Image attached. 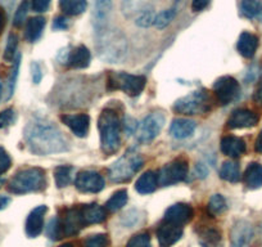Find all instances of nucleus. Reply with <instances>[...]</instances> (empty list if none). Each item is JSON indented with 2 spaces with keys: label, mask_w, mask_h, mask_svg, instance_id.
<instances>
[{
  "label": "nucleus",
  "mask_w": 262,
  "mask_h": 247,
  "mask_svg": "<svg viewBox=\"0 0 262 247\" xmlns=\"http://www.w3.org/2000/svg\"><path fill=\"white\" fill-rule=\"evenodd\" d=\"M241 9L247 18L262 22V0H242Z\"/></svg>",
  "instance_id": "30"
},
{
  "label": "nucleus",
  "mask_w": 262,
  "mask_h": 247,
  "mask_svg": "<svg viewBox=\"0 0 262 247\" xmlns=\"http://www.w3.org/2000/svg\"><path fill=\"white\" fill-rule=\"evenodd\" d=\"M90 59H92V55H90L89 49L84 45H80L69 53L66 62L72 69H86L90 65Z\"/></svg>",
  "instance_id": "23"
},
{
  "label": "nucleus",
  "mask_w": 262,
  "mask_h": 247,
  "mask_svg": "<svg viewBox=\"0 0 262 247\" xmlns=\"http://www.w3.org/2000/svg\"><path fill=\"white\" fill-rule=\"evenodd\" d=\"M102 151L105 155H113L121 145V121L113 110H103L98 120Z\"/></svg>",
  "instance_id": "2"
},
{
  "label": "nucleus",
  "mask_w": 262,
  "mask_h": 247,
  "mask_svg": "<svg viewBox=\"0 0 262 247\" xmlns=\"http://www.w3.org/2000/svg\"><path fill=\"white\" fill-rule=\"evenodd\" d=\"M31 71H32V80H34L35 84H39V83L41 81V77H42L41 69H40L39 64L34 62V64L31 65Z\"/></svg>",
  "instance_id": "47"
},
{
  "label": "nucleus",
  "mask_w": 262,
  "mask_h": 247,
  "mask_svg": "<svg viewBox=\"0 0 262 247\" xmlns=\"http://www.w3.org/2000/svg\"><path fill=\"white\" fill-rule=\"evenodd\" d=\"M125 123H126V128H127L128 133H130V129H131V132H134L135 127H137V125H135L134 118H126Z\"/></svg>",
  "instance_id": "53"
},
{
  "label": "nucleus",
  "mask_w": 262,
  "mask_h": 247,
  "mask_svg": "<svg viewBox=\"0 0 262 247\" xmlns=\"http://www.w3.org/2000/svg\"><path fill=\"white\" fill-rule=\"evenodd\" d=\"M60 120L64 123L66 127H69L72 130L76 137L85 138L89 133L90 128V117L85 113H80V115H62Z\"/></svg>",
  "instance_id": "15"
},
{
  "label": "nucleus",
  "mask_w": 262,
  "mask_h": 247,
  "mask_svg": "<svg viewBox=\"0 0 262 247\" xmlns=\"http://www.w3.org/2000/svg\"><path fill=\"white\" fill-rule=\"evenodd\" d=\"M258 115L251 110L241 108L235 110L228 118L229 129H247V128H253L258 123Z\"/></svg>",
  "instance_id": "14"
},
{
  "label": "nucleus",
  "mask_w": 262,
  "mask_h": 247,
  "mask_svg": "<svg viewBox=\"0 0 262 247\" xmlns=\"http://www.w3.org/2000/svg\"><path fill=\"white\" fill-rule=\"evenodd\" d=\"M241 168L235 161H225L221 166L220 178L230 183H238L241 180Z\"/></svg>",
  "instance_id": "31"
},
{
  "label": "nucleus",
  "mask_w": 262,
  "mask_h": 247,
  "mask_svg": "<svg viewBox=\"0 0 262 247\" xmlns=\"http://www.w3.org/2000/svg\"><path fill=\"white\" fill-rule=\"evenodd\" d=\"M45 27V19L42 17H32L27 21L25 37L27 42L35 43L40 39Z\"/></svg>",
  "instance_id": "28"
},
{
  "label": "nucleus",
  "mask_w": 262,
  "mask_h": 247,
  "mask_svg": "<svg viewBox=\"0 0 262 247\" xmlns=\"http://www.w3.org/2000/svg\"><path fill=\"white\" fill-rule=\"evenodd\" d=\"M211 3V0H193L191 2V9L194 12H201L203 9H206L208 7V4Z\"/></svg>",
  "instance_id": "46"
},
{
  "label": "nucleus",
  "mask_w": 262,
  "mask_h": 247,
  "mask_svg": "<svg viewBox=\"0 0 262 247\" xmlns=\"http://www.w3.org/2000/svg\"><path fill=\"white\" fill-rule=\"evenodd\" d=\"M173 111L181 115H202L211 110L210 95L206 90H196L180 98L173 105Z\"/></svg>",
  "instance_id": "7"
},
{
  "label": "nucleus",
  "mask_w": 262,
  "mask_h": 247,
  "mask_svg": "<svg viewBox=\"0 0 262 247\" xmlns=\"http://www.w3.org/2000/svg\"><path fill=\"white\" fill-rule=\"evenodd\" d=\"M158 187V173L153 170H148L139 176V179L135 183V190L140 195H149L155 192Z\"/></svg>",
  "instance_id": "24"
},
{
  "label": "nucleus",
  "mask_w": 262,
  "mask_h": 247,
  "mask_svg": "<svg viewBox=\"0 0 262 247\" xmlns=\"http://www.w3.org/2000/svg\"><path fill=\"white\" fill-rule=\"evenodd\" d=\"M226 209V201L221 195H213L207 205V213L211 216H216Z\"/></svg>",
  "instance_id": "34"
},
{
  "label": "nucleus",
  "mask_w": 262,
  "mask_h": 247,
  "mask_svg": "<svg viewBox=\"0 0 262 247\" xmlns=\"http://www.w3.org/2000/svg\"><path fill=\"white\" fill-rule=\"evenodd\" d=\"M27 148L34 155L47 156L69 151V143L54 123L41 118L30 121L25 128Z\"/></svg>",
  "instance_id": "1"
},
{
  "label": "nucleus",
  "mask_w": 262,
  "mask_h": 247,
  "mask_svg": "<svg viewBox=\"0 0 262 247\" xmlns=\"http://www.w3.org/2000/svg\"><path fill=\"white\" fill-rule=\"evenodd\" d=\"M27 12H29V3H27V2H24V3L18 7L16 14H14V19H13L14 26L21 27L22 25H24V22L26 21Z\"/></svg>",
  "instance_id": "41"
},
{
  "label": "nucleus",
  "mask_w": 262,
  "mask_h": 247,
  "mask_svg": "<svg viewBox=\"0 0 262 247\" xmlns=\"http://www.w3.org/2000/svg\"><path fill=\"white\" fill-rule=\"evenodd\" d=\"M104 179L98 171L84 170L80 171L75 180L77 191L82 193H98L104 188Z\"/></svg>",
  "instance_id": "11"
},
{
  "label": "nucleus",
  "mask_w": 262,
  "mask_h": 247,
  "mask_svg": "<svg viewBox=\"0 0 262 247\" xmlns=\"http://www.w3.org/2000/svg\"><path fill=\"white\" fill-rule=\"evenodd\" d=\"M244 183L249 190H258L262 187V165L251 162L244 171Z\"/></svg>",
  "instance_id": "25"
},
{
  "label": "nucleus",
  "mask_w": 262,
  "mask_h": 247,
  "mask_svg": "<svg viewBox=\"0 0 262 247\" xmlns=\"http://www.w3.org/2000/svg\"><path fill=\"white\" fill-rule=\"evenodd\" d=\"M17 47H18V37L14 34H11L8 36V42H7L6 52H4V59L13 60V58L17 55Z\"/></svg>",
  "instance_id": "39"
},
{
  "label": "nucleus",
  "mask_w": 262,
  "mask_h": 247,
  "mask_svg": "<svg viewBox=\"0 0 262 247\" xmlns=\"http://www.w3.org/2000/svg\"><path fill=\"white\" fill-rule=\"evenodd\" d=\"M213 93L220 105L228 106L238 99L241 95V85L234 77L223 76L213 84Z\"/></svg>",
  "instance_id": "8"
},
{
  "label": "nucleus",
  "mask_w": 262,
  "mask_h": 247,
  "mask_svg": "<svg viewBox=\"0 0 262 247\" xmlns=\"http://www.w3.org/2000/svg\"><path fill=\"white\" fill-rule=\"evenodd\" d=\"M110 239L105 234H94L89 236L84 241V247H108Z\"/></svg>",
  "instance_id": "38"
},
{
  "label": "nucleus",
  "mask_w": 262,
  "mask_h": 247,
  "mask_svg": "<svg viewBox=\"0 0 262 247\" xmlns=\"http://www.w3.org/2000/svg\"><path fill=\"white\" fill-rule=\"evenodd\" d=\"M6 21H7V16H6V12L3 9L0 8V34L3 32L4 27H6Z\"/></svg>",
  "instance_id": "51"
},
{
  "label": "nucleus",
  "mask_w": 262,
  "mask_h": 247,
  "mask_svg": "<svg viewBox=\"0 0 262 247\" xmlns=\"http://www.w3.org/2000/svg\"><path fill=\"white\" fill-rule=\"evenodd\" d=\"M246 142L242 138L234 135H226L221 139V151L224 155L231 158H238L246 153Z\"/></svg>",
  "instance_id": "19"
},
{
  "label": "nucleus",
  "mask_w": 262,
  "mask_h": 247,
  "mask_svg": "<svg viewBox=\"0 0 262 247\" xmlns=\"http://www.w3.org/2000/svg\"><path fill=\"white\" fill-rule=\"evenodd\" d=\"M17 118V113L13 108H7V110L0 112V129L11 127L12 123H14Z\"/></svg>",
  "instance_id": "40"
},
{
  "label": "nucleus",
  "mask_w": 262,
  "mask_h": 247,
  "mask_svg": "<svg viewBox=\"0 0 262 247\" xmlns=\"http://www.w3.org/2000/svg\"><path fill=\"white\" fill-rule=\"evenodd\" d=\"M144 165V158L135 150H128L111 165L110 179L115 183L130 180Z\"/></svg>",
  "instance_id": "5"
},
{
  "label": "nucleus",
  "mask_w": 262,
  "mask_h": 247,
  "mask_svg": "<svg viewBox=\"0 0 262 247\" xmlns=\"http://www.w3.org/2000/svg\"><path fill=\"white\" fill-rule=\"evenodd\" d=\"M80 211H81V216L85 225L103 223L107 219V210L103 206L98 205V203H90V205L81 206Z\"/></svg>",
  "instance_id": "20"
},
{
  "label": "nucleus",
  "mask_w": 262,
  "mask_h": 247,
  "mask_svg": "<svg viewBox=\"0 0 262 247\" xmlns=\"http://www.w3.org/2000/svg\"><path fill=\"white\" fill-rule=\"evenodd\" d=\"M48 234L52 239H59L62 238V229H60V224L58 219H53L50 221L49 227H48Z\"/></svg>",
  "instance_id": "44"
},
{
  "label": "nucleus",
  "mask_w": 262,
  "mask_h": 247,
  "mask_svg": "<svg viewBox=\"0 0 262 247\" xmlns=\"http://www.w3.org/2000/svg\"><path fill=\"white\" fill-rule=\"evenodd\" d=\"M112 11V0H94V12H93V22L98 31L104 30Z\"/></svg>",
  "instance_id": "18"
},
{
  "label": "nucleus",
  "mask_w": 262,
  "mask_h": 247,
  "mask_svg": "<svg viewBox=\"0 0 262 247\" xmlns=\"http://www.w3.org/2000/svg\"><path fill=\"white\" fill-rule=\"evenodd\" d=\"M147 79L142 75H131L127 72H111L108 75L107 87L110 90H122L127 95L137 97L144 90Z\"/></svg>",
  "instance_id": "6"
},
{
  "label": "nucleus",
  "mask_w": 262,
  "mask_h": 247,
  "mask_svg": "<svg viewBox=\"0 0 262 247\" xmlns=\"http://www.w3.org/2000/svg\"><path fill=\"white\" fill-rule=\"evenodd\" d=\"M257 48H258V37L248 31L242 32L236 43V49L239 54L243 55L244 58H252L256 54Z\"/></svg>",
  "instance_id": "22"
},
{
  "label": "nucleus",
  "mask_w": 262,
  "mask_h": 247,
  "mask_svg": "<svg viewBox=\"0 0 262 247\" xmlns=\"http://www.w3.org/2000/svg\"><path fill=\"white\" fill-rule=\"evenodd\" d=\"M126 202H127V191L120 190L111 196L104 208L110 213H116V211L121 210L126 205Z\"/></svg>",
  "instance_id": "32"
},
{
  "label": "nucleus",
  "mask_w": 262,
  "mask_h": 247,
  "mask_svg": "<svg viewBox=\"0 0 262 247\" xmlns=\"http://www.w3.org/2000/svg\"><path fill=\"white\" fill-rule=\"evenodd\" d=\"M19 65H21V54H17L16 60H14L13 69H12V72H11V77H9V80H8V93H7V99L12 98V95H13V93H14L17 77H18Z\"/></svg>",
  "instance_id": "35"
},
{
  "label": "nucleus",
  "mask_w": 262,
  "mask_h": 247,
  "mask_svg": "<svg viewBox=\"0 0 262 247\" xmlns=\"http://www.w3.org/2000/svg\"><path fill=\"white\" fill-rule=\"evenodd\" d=\"M47 187L45 171L40 168H27L17 171L8 183V191L14 195H25L42 191Z\"/></svg>",
  "instance_id": "3"
},
{
  "label": "nucleus",
  "mask_w": 262,
  "mask_h": 247,
  "mask_svg": "<svg viewBox=\"0 0 262 247\" xmlns=\"http://www.w3.org/2000/svg\"><path fill=\"white\" fill-rule=\"evenodd\" d=\"M254 150H256L257 153H262V130L259 132L256 143H254Z\"/></svg>",
  "instance_id": "50"
},
{
  "label": "nucleus",
  "mask_w": 262,
  "mask_h": 247,
  "mask_svg": "<svg viewBox=\"0 0 262 247\" xmlns=\"http://www.w3.org/2000/svg\"><path fill=\"white\" fill-rule=\"evenodd\" d=\"M126 247H152L150 243V237L148 233H139L135 234L128 239Z\"/></svg>",
  "instance_id": "36"
},
{
  "label": "nucleus",
  "mask_w": 262,
  "mask_h": 247,
  "mask_svg": "<svg viewBox=\"0 0 262 247\" xmlns=\"http://www.w3.org/2000/svg\"><path fill=\"white\" fill-rule=\"evenodd\" d=\"M253 98H254V100H256V102L258 103V105L262 106V80H261V83H259L258 88H257L256 93H254V97Z\"/></svg>",
  "instance_id": "49"
},
{
  "label": "nucleus",
  "mask_w": 262,
  "mask_h": 247,
  "mask_svg": "<svg viewBox=\"0 0 262 247\" xmlns=\"http://www.w3.org/2000/svg\"><path fill=\"white\" fill-rule=\"evenodd\" d=\"M165 115L161 112H153L148 115L140 123L138 129V139L142 143H149L158 137L165 125Z\"/></svg>",
  "instance_id": "10"
},
{
  "label": "nucleus",
  "mask_w": 262,
  "mask_h": 247,
  "mask_svg": "<svg viewBox=\"0 0 262 247\" xmlns=\"http://www.w3.org/2000/svg\"><path fill=\"white\" fill-rule=\"evenodd\" d=\"M12 165V160L9 153L4 150L3 147H0V175L9 170Z\"/></svg>",
  "instance_id": "43"
},
{
  "label": "nucleus",
  "mask_w": 262,
  "mask_h": 247,
  "mask_svg": "<svg viewBox=\"0 0 262 247\" xmlns=\"http://www.w3.org/2000/svg\"><path fill=\"white\" fill-rule=\"evenodd\" d=\"M72 168L71 166H58L54 170V179L55 184L58 188H64L71 183L72 178Z\"/></svg>",
  "instance_id": "33"
},
{
  "label": "nucleus",
  "mask_w": 262,
  "mask_h": 247,
  "mask_svg": "<svg viewBox=\"0 0 262 247\" xmlns=\"http://www.w3.org/2000/svg\"><path fill=\"white\" fill-rule=\"evenodd\" d=\"M198 238H200V243L202 247H223L224 244L220 231L213 227L202 229L201 233L198 234Z\"/></svg>",
  "instance_id": "27"
},
{
  "label": "nucleus",
  "mask_w": 262,
  "mask_h": 247,
  "mask_svg": "<svg viewBox=\"0 0 262 247\" xmlns=\"http://www.w3.org/2000/svg\"><path fill=\"white\" fill-rule=\"evenodd\" d=\"M99 40L97 43L98 55L110 64H117L125 58L127 53V43L125 36L120 31H108L102 30Z\"/></svg>",
  "instance_id": "4"
},
{
  "label": "nucleus",
  "mask_w": 262,
  "mask_h": 247,
  "mask_svg": "<svg viewBox=\"0 0 262 247\" xmlns=\"http://www.w3.org/2000/svg\"><path fill=\"white\" fill-rule=\"evenodd\" d=\"M252 236V228L246 221H239L231 231V241L236 247H243L248 243Z\"/></svg>",
  "instance_id": "26"
},
{
  "label": "nucleus",
  "mask_w": 262,
  "mask_h": 247,
  "mask_svg": "<svg viewBox=\"0 0 262 247\" xmlns=\"http://www.w3.org/2000/svg\"><path fill=\"white\" fill-rule=\"evenodd\" d=\"M50 6V0H32V11L37 13H44Z\"/></svg>",
  "instance_id": "45"
},
{
  "label": "nucleus",
  "mask_w": 262,
  "mask_h": 247,
  "mask_svg": "<svg viewBox=\"0 0 262 247\" xmlns=\"http://www.w3.org/2000/svg\"><path fill=\"white\" fill-rule=\"evenodd\" d=\"M188 170L189 165L185 160H183V158L173 160L172 162L167 163L161 169V171L158 173V184L163 186V187H167V186L179 183L186 178Z\"/></svg>",
  "instance_id": "9"
},
{
  "label": "nucleus",
  "mask_w": 262,
  "mask_h": 247,
  "mask_svg": "<svg viewBox=\"0 0 262 247\" xmlns=\"http://www.w3.org/2000/svg\"><path fill=\"white\" fill-rule=\"evenodd\" d=\"M55 30H64L69 27V21L64 17H57L54 21V25H53Z\"/></svg>",
  "instance_id": "48"
},
{
  "label": "nucleus",
  "mask_w": 262,
  "mask_h": 247,
  "mask_svg": "<svg viewBox=\"0 0 262 247\" xmlns=\"http://www.w3.org/2000/svg\"><path fill=\"white\" fill-rule=\"evenodd\" d=\"M47 211V206L40 205L29 214L26 219V234L30 238H35V237H37L42 232V228H44V216Z\"/></svg>",
  "instance_id": "16"
},
{
  "label": "nucleus",
  "mask_w": 262,
  "mask_h": 247,
  "mask_svg": "<svg viewBox=\"0 0 262 247\" xmlns=\"http://www.w3.org/2000/svg\"><path fill=\"white\" fill-rule=\"evenodd\" d=\"M194 210L188 203H175L170 206L165 213L166 223L173 224V225L183 227L184 224L189 223L193 219Z\"/></svg>",
  "instance_id": "13"
},
{
  "label": "nucleus",
  "mask_w": 262,
  "mask_h": 247,
  "mask_svg": "<svg viewBox=\"0 0 262 247\" xmlns=\"http://www.w3.org/2000/svg\"><path fill=\"white\" fill-rule=\"evenodd\" d=\"M183 237V228L170 223H163L157 229V238L161 247H171Z\"/></svg>",
  "instance_id": "17"
},
{
  "label": "nucleus",
  "mask_w": 262,
  "mask_h": 247,
  "mask_svg": "<svg viewBox=\"0 0 262 247\" xmlns=\"http://www.w3.org/2000/svg\"><path fill=\"white\" fill-rule=\"evenodd\" d=\"M173 17H175V11L173 9H166V11L161 12L158 16H156V27H158V29H165V27H167L171 24Z\"/></svg>",
  "instance_id": "37"
},
{
  "label": "nucleus",
  "mask_w": 262,
  "mask_h": 247,
  "mask_svg": "<svg viewBox=\"0 0 262 247\" xmlns=\"http://www.w3.org/2000/svg\"><path fill=\"white\" fill-rule=\"evenodd\" d=\"M155 19L156 16L152 11H145L138 17L137 25L140 27H149L152 25H155Z\"/></svg>",
  "instance_id": "42"
},
{
  "label": "nucleus",
  "mask_w": 262,
  "mask_h": 247,
  "mask_svg": "<svg viewBox=\"0 0 262 247\" xmlns=\"http://www.w3.org/2000/svg\"><path fill=\"white\" fill-rule=\"evenodd\" d=\"M60 11L66 16H79L86 11V0H59L58 2Z\"/></svg>",
  "instance_id": "29"
},
{
  "label": "nucleus",
  "mask_w": 262,
  "mask_h": 247,
  "mask_svg": "<svg viewBox=\"0 0 262 247\" xmlns=\"http://www.w3.org/2000/svg\"><path fill=\"white\" fill-rule=\"evenodd\" d=\"M9 203H11V198L7 197V196L0 195V210H4Z\"/></svg>",
  "instance_id": "52"
},
{
  "label": "nucleus",
  "mask_w": 262,
  "mask_h": 247,
  "mask_svg": "<svg viewBox=\"0 0 262 247\" xmlns=\"http://www.w3.org/2000/svg\"><path fill=\"white\" fill-rule=\"evenodd\" d=\"M2 90H3V87H2V81H0V95H2Z\"/></svg>",
  "instance_id": "55"
},
{
  "label": "nucleus",
  "mask_w": 262,
  "mask_h": 247,
  "mask_svg": "<svg viewBox=\"0 0 262 247\" xmlns=\"http://www.w3.org/2000/svg\"><path fill=\"white\" fill-rule=\"evenodd\" d=\"M196 123L189 118H175L170 125V134L176 139H186L195 132Z\"/></svg>",
  "instance_id": "21"
},
{
  "label": "nucleus",
  "mask_w": 262,
  "mask_h": 247,
  "mask_svg": "<svg viewBox=\"0 0 262 247\" xmlns=\"http://www.w3.org/2000/svg\"><path fill=\"white\" fill-rule=\"evenodd\" d=\"M59 247H75V246L72 243H64V244H62V246H59Z\"/></svg>",
  "instance_id": "54"
},
{
  "label": "nucleus",
  "mask_w": 262,
  "mask_h": 247,
  "mask_svg": "<svg viewBox=\"0 0 262 247\" xmlns=\"http://www.w3.org/2000/svg\"><path fill=\"white\" fill-rule=\"evenodd\" d=\"M59 224L60 229H62V236H75L79 233L85 227L80 208H72L66 210L62 219H59Z\"/></svg>",
  "instance_id": "12"
}]
</instances>
